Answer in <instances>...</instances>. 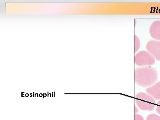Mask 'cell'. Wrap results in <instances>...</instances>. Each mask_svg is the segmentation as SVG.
Segmentation results:
<instances>
[{"label":"cell","instance_id":"6da1fadb","mask_svg":"<svg viewBox=\"0 0 160 120\" xmlns=\"http://www.w3.org/2000/svg\"><path fill=\"white\" fill-rule=\"evenodd\" d=\"M158 79V72L152 67H139L135 70V82L142 87H148L154 84Z\"/></svg>","mask_w":160,"mask_h":120},{"label":"cell","instance_id":"7a4b0ae2","mask_svg":"<svg viewBox=\"0 0 160 120\" xmlns=\"http://www.w3.org/2000/svg\"><path fill=\"white\" fill-rule=\"evenodd\" d=\"M135 102L138 107L142 110L152 111L155 106V100L149 94L140 92L135 96Z\"/></svg>","mask_w":160,"mask_h":120},{"label":"cell","instance_id":"3957f363","mask_svg":"<svg viewBox=\"0 0 160 120\" xmlns=\"http://www.w3.org/2000/svg\"><path fill=\"white\" fill-rule=\"evenodd\" d=\"M135 63L139 66H152L155 63V58L148 52L141 51L136 55Z\"/></svg>","mask_w":160,"mask_h":120},{"label":"cell","instance_id":"277c9868","mask_svg":"<svg viewBox=\"0 0 160 120\" xmlns=\"http://www.w3.org/2000/svg\"><path fill=\"white\" fill-rule=\"evenodd\" d=\"M146 49L155 59L160 61V41H149L146 44Z\"/></svg>","mask_w":160,"mask_h":120},{"label":"cell","instance_id":"5b68a950","mask_svg":"<svg viewBox=\"0 0 160 120\" xmlns=\"http://www.w3.org/2000/svg\"><path fill=\"white\" fill-rule=\"evenodd\" d=\"M149 32L152 37L157 40H160V21H156L151 24Z\"/></svg>","mask_w":160,"mask_h":120},{"label":"cell","instance_id":"8992f818","mask_svg":"<svg viewBox=\"0 0 160 120\" xmlns=\"http://www.w3.org/2000/svg\"><path fill=\"white\" fill-rule=\"evenodd\" d=\"M146 92L153 98L156 100L160 99V82L147 88Z\"/></svg>","mask_w":160,"mask_h":120},{"label":"cell","instance_id":"52a82bcc","mask_svg":"<svg viewBox=\"0 0 160 120\" xmlns=\"http://www.w3.org/2000/svg\"><path fill=\"white\" fill-rule=\"evenodd\" d=\"M140 47V41L137 36L134 35V52H137Z\"/></svg>","mask_w":160,"mask_h":120},{"label":"cell","instance_id":"ba28073f","mask_svg":"<svg viewBox=\"0 0 160 120\" xmlns=\"http://www.w3.org/2000/svg\"><path fill=\"white\" fill-rule=\"evenodd\" d=\"M146 120H160V117L157 114H151L148 116Z\"/></svg>","mask_w":160,"mask_h":120},{"label":"cell","instance_id":"9c48e42d","mask_svg":"<svg viewBox=\"0 0 160 120\" xmlns=\"http://www.w3.org/2000/svg\"><path fill=\"white\" fill-rule=\"evenodd\" d=\"M134 120H144L143 117L141 115L135 113L134 115Z\"/></svg>","mask_w":160,"mask_h":120},{"label":"cell","instance_id":"30bf717a","mask_svg":"<svg viewBox=\"0 0 160 120\" xmlns=\"http://www.w3.org/2000/svg\"><path fill=\"white\" fill-rule=\"evenodd\" d=\"M156 111L158 113L160 114V101H159L157 103V107Z\"/></svg>","mask_w":160,"mask_h":120},{"label":"cell","instance_id":"8fae6325","mask_svg":"<svg viewBox=\"0 0 160 120\" xmlns=\"http://www.w3.org/2000/svg\"><path fill=\"white\" fill-rule=\"evenodd\" d=\"M136 111H137V112L138 111V110L137 108H136V107H135V113L136 112Z\"/></svg>","mask_w":160,"mask_h":120},{"label":"cell","instance_id":"7c38bea8","mask_svg":"<svg viewBox=\"0 0 160 120\" xmlns=\"http://www.w3.org/2000/svg\"><path fill=\"white\" fill-rule=\"evenodd\" d=\"M26 97H28L29 96V94H26Z\"/></svg>","mask_w":160,"mask_h":120},{"label":"cell","instance_id":"4fadbf2b","mask_svg":"<svg viewBox=\"0 0 160 120\" xmlns=\"http://www.w3.org/2000/svg\"><path fill=\"white\" fill-rule=\"evenodd\" d=\"M42 94H40V97H42Z\"/></svg>","mask_w":160,"mask_h":120},{"label":"cell","instance_id":"5bb4252c","mask_svg":"<svg viewBox=\"0 0 160 120\" xmlns=\"http://www.w3.org/2000/svg\"><path fill=\"white\" fill-rule=\"evenodd\" d=\"M30 96H32V94H30Z\"/></svg>","mask_w":160,"mask_h":120}]
</instances>
